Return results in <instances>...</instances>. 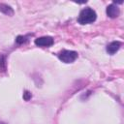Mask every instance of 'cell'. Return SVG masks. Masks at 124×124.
<instances>
[{"label": "cell", "instance_id": "1", "mask_svg": "<svg viewBox=\"0 0 124 124\" xmlns=\"http://www.w3.org/2000/svg\"><path fill=\"white\" fill-rule=\"evenodd\" d=\"M97 15L96 12L91 9V8H84L80 11L78 17V22L80 24H89L92 23L96 20Z\"/></svg>", "mask_w": 124, "mask_h": 124}, {"label": "cell", "instance_id": "2", "mask_svg": "<svg viewBox=\"0 0 124 124\" xmlns=\"http://www.w3.org/2000/svg\"><path fill=\"white\" fill-rule=\"evenodd\" d=\"M78 52L74 50L64 49L58 53V58L64 63H73L78 58Z\"/></svg>", "mask_w": 124, "mask_h": 124}, {"label": "cell", "instance_id": "3", "mask_svg": "<svg viewBox=\"0 0 124 124\" xmlns=\"http://www.w3.org/2000/svg\"><path fill=\"white\" fill-rule=\"evenodd\" d=\"M54 43L53 39L49 36H45V37H40L35 40V45L38 46H50Z\"/></svg>", "mask_w": 124, "mask_h": 124}, {"label": "cell", "instance_id": "4", "mask_svg": "<svg viewBox=\"0 0 124 124\" xmlns=\"http://www.w3.org/2000/svg\"><path fill=\"white\" fill-rule=\"evenodd\" d=\"M119 14H120V10L115 4L112 3V4H110V5H108L107 7V15H108V16H109L111 18H115V17H117L119 16Z\"/></svg>", "mask_w": 124, "mask_h": 124}, {"label": "cell", "instance_id": "5", "mask_svg": "<svg viewBox=\"0 0 124 124\" xmlns=\"http://www.w3.org/2000/svg\"><path fill=\"white\" fill-rule=\"evenodd\" d=\"M120 46H121V43L118 42V41L111 42L110 44H108L107 46V51H108V54H114L120 48Z\"/></svg>", "mask_w": 124, "mask_h": 124}, {"label": "cell", "instance_id": "6", "mask_svg": "<svg viewBox=\"0 0 124 124\" xmlns=\"http://www.w3.org/2000/svg\"><path fill=\"white\" fill-rule=\"evenodd\" d=\"M0 12H2L5 15H8V16H13L14 15V10L9 5H6V4H3V3H0Z\"/></svg>", "mask_w": 124, "mask_h": 124}, {"label": "cell", "instance_id": "7", "mask_svg": "<svg viewBox=\"0 0 124 124\" xmlns=\"http://www.w3.org/2000/svg\"><path fill=\"white\" fill-rule=\"evenodd\" d=\"M32 35V34H31ZM30 34L29 35H26V36H17L16 37V44H18V45H22V44H26L27 42H28V38L31 36Z\"/></svg>", "mask_w": 124, "mask_h": 124}, {"label": "cell", "instance_id": "8", "mask_svg": "<svg viewBox=\"0 0 124 124\" xmlns=\"http://www.w3.org/2000/svg\"><path fill=\"white\" fill-rule=\"evenodd\" d=\"M31 97H32V95H31L30 92H28V91H25V92H24V94H23V99H24L25 101H28Z\"/></svg>", "mask_w": 124, "mask_h": 124}, {"label": "cell", "instance_id": "9", "mask_svg": "<svg viewBox=\"0 0 124 124\" xmlns=\"http://www.w3.org/2000/svg\"><path fill=\"white\" fill-rule=\"evenodd\" d=\"M1 124H3V123H1Z\"/></svg>", "mask_w": 124, "mask_h": 124}]
</instances>
